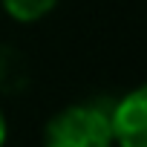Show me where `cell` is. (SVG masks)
<instances>
[{
  "instance_id": "2",
  "label": "cell",
  "mask_w": 147,
  "mask_h": 147,
  "mask_svg": "<svg viewBox=\"0 0 147 147\" xmlns=\"http://www.w3.org/2000/svg\"><path fill=\"white\" fill-rule=\"evenodd\" d=\"M107 115L115 147H147V87L130 90Z\"/></svg>"
},
{
  "instance_id": "1",
  "label": "cell",
  "mask_w": 147,
  "mask_h": 147,
  "mask_svg": "<svg viewBox=\"0 0 147 147\" xmlns=\"http://www.w3.org/2000/svg\"><path fill=\"white\" fill-rule=\"evenodd\" d=\"M43 147H113L110 115L104 107L78 101L66 104L43 124Z\"/></svg>"
},
{
  "instance_id": "3",
  "label": "cell",
  "mask_w": 147,
  "mask_h": 147,
  "mask_svg": "<svg viewBox=\"0 0 147 147\" xmlns=\"http://www.w3.org/2000/svg\"><path fill=\"white\" fill-rule=\"evenodd\" d=\"M55 6H58V0H0V9L18 23H38Z\"/></svg>"
},
{
  "instance_id": "4",
  "label": "cell",
  "mask_w": 147,
  "mask_h": 147,
  "mask_svg": "<svg viewBox=\"0 0 147 147\" xmlns=\"http://www.w3.org/2000/svg\"><path fill=\"white\" fill-rule=\"evenodd\" d=\"M6 138H9V121H6V113L0 110V147H6Z\"/></svg>"
}]
</instances>
